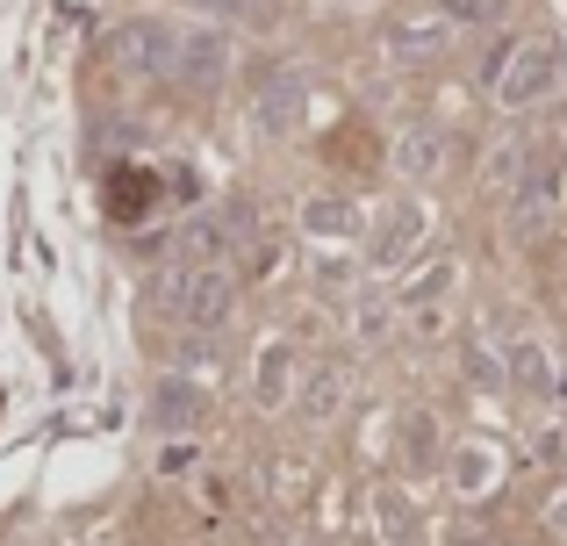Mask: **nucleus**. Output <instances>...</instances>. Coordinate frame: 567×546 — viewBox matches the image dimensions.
<instances>
[{
    "label": "nucleus",
    "mask_w": 567,
    "mask_h": 546,
    "mask_svg": "<svg viewBox=\"0 0 567 546\" xmlns=\"http://www.w3.org/2000/svg\"><path fill=\"white\" fill-rule=\"evenodd\" d=\"M511 381L525 395H560L567 389V374H554V360H546L539 338H517V346H511Z\"/></svg>",
    "instance_id": "nucleus-14"
},
{
    "label": "nucleus",
    "mask_w": 567,
    "mask_h": 546,
    "mask_svg": "<svg viewBox=\"0 0 567 546\" xmlns=\"http://www.w3.org/2000/svg\"><path fill=\"white\" fill-rule=\"evenodd\" d=\"M554 80H560V43L554 37H532V43H517V51H511V65H503V80L488 86V94H496L503 109H532V101L554 94Z\"/></svg>",
    "instance_id": "nucleus-4"
},
{
    "label": "nucleus",
    "mask_w": 567,
    "mask_h": 546,
    "mask_svg": "<svg viewBox=\"0 0 567 546\" xmlns=\"http://www.w3.org/2000/svg\"><path fill=\"white\" fill-rule=\"evenodd\" d=\"M251 395H259V410H280V403L295 395V346H288V338H266V346H259Z\"/></svg>",
    "instance_id": "nucleus-10"
},
{
    "label": "nucleus",
    "mask_w": 567,
    "mask_h": 546,
    "mask_svg": "<svg viewBox=\"0 0 567 546\" xmlns=\"http://www.w3.org/2000/svg\"><path fill=\"white\" fill-rule=\"evenodd\" d=\"M223 72H230V37L223 29H181V58H173V80L194 94H216Z\"/></svg>",
    "instance_id": "nucleus-6"
},
{
    "label": "nucleus",
    "mask_w": 567,
    "mask_h": 546,
    "mask_svg": "<svg viewBox=\"0 0 567 546\" xmlns=\"http://www.w3.org/2000/svg\"><path fill=\"white\" fill-rule=\"evenodd\" d=\"M338 403H346V374H338V367H317V374H309V389H302V410L323 424Z\"/></svg>",
    "instance_id": "nucleus-19"
},
{
    "label": "nucleus",
    "mask_w": 567,
    "mask_h": 546,
    "mask_svg": "<svg viewBox=\"0 0 567 546\" xmlns=\"http://www.w3.org/2000/svg\"><path fill=\"white\" fill-rule=\"evenodd\" d=\"M302 230L309 238H352V230H360V209H352L346 195H309L302 202Z\"/></svg>",
    "instance_id": "nucleus-15"
},
{
    "label": "nucleus",
    "mask_w": 567,
    "mask_h": 546,
    "mask_svg": "<svg viewBox=\"0 0 567 546\" xmlns=\"http://www.w3.org/2000/svg\"><path fill=\"white\" fill-rule=\"evenodd\" d=\"M496 475H503V461L488 446H460L453 453V490L460 496H488V490H496Z\"/></svg>",
    "instance_id": "nucleus-17"
},
{
    "label": "nucleus",
    "mask_w": 567,
    "mask_h": 546,
    "mask_svg": "<svg viewBox=\"0 0 567 546\" xmlns=\"http://www.w3.org/2000/svg\"><path fill=\"white\" fill-rule=\"evenodd\" d=\"M402 453H410L416 467H439V439H431V418H424V410H410V418H402Z\"/></svg>",
    "instance_id": "nucleus-20"
},
{
    "label": "nucleus",
    "mask_w": 567,
    "mask_h": 546,
    "mask_svg": "<svg viewBox=\"0 0 567 546\" xmlns=\"http://www.w3.org/2000/svg\"><path fill=\"white\" fill-rule=\"evenodd\" d=\"M367 518H374V546H416L424 539L416 504L395 490V482H374V490H367Z\"/></svg>",
    "instance_id": "nucleus-8"
},
{
    "label": "nucleus",
    "mask_w": 567,
    "mask_h": 546,
    "mask_svg": "<svg viewBox=\"0 0 567 546\" xmlns=\"http://www.w3.org/2000/svg\"><path fill=\"white\" fill-rule=\"evenodd\" d=\"M202 418V389H194V381H181V374H166L152 389V424L158 432H187V424Z\"/></svg>",
    "instance_id": "nucleus-13"
},
{
    "label": "nucleus",
    "mask_w": 567,
    "mask_h": 546,
    "mask_svg": "<svg viewBox=\"0 0 567 546\" xmlns=\"http://www.w3.org/2000/svg\"><path fill=\"white\" fill-rule=\"evenodd\" d=\"M445 546H488V539H482V533H453Z\"/></svg>",
    "instance_id": "nucleus-22"
},
{
    "label": "nucleus",
    "mask_w": 567,
    "mask_h": 546,
    "mask_svg": "<svg viewBox=\"0 0 567 546\" xmlns=\"http://www.w3.org/2000/svg\"><path fill=\"white\" fill-rule=\"evenodd\" d=\"M302 109H309V80L295 65L259 86V130L266 137H295V130H302Z\"/></svg>",
    "instance_id": "nucleus-7"
},
{
    "label": "nucleus",
    "mask_w": 567,
    "mask_h": 546,
    "mask_svg": "<svg viewBox=\"0 0 567 546\" xmlns=\"http://www.w3.org/2000/svg\"><path fill=\"white\" fill-rule=\"evenodd\" d=\"M424 230H431V209L424 202H388V216L374 224V245H367V267L374 274H395V267H410V253L424 245Z\"/></svg>",
    "instance_id": "nucleus-5"
},
{
    "label": "nucleus",
    "mask_w": 567,
    "mask_h": 546,
    "mask_svg": "<svg viewBox=\"0 0 567 546\" xmlns=\"http://www.w3.org/2000/svg\"><path fill=\"white\" fill-rule=\"evenodd\" d=\"M445 288H453V259H431V267H424V274L410 280V288L395 295V309H410L416 323H431V302H439Z\"/></svg>",
    "instance_id": "nucleus-16"
},
{
    "label": "nucleus",
    "mask_w": 567,
    "mask_h": 546,
    "mask_svg": "<svg viewBox=\"0 0 567 546\" xmlns=\"http://www.w3.org/2000/svg\"><path fill=\"white\" fill-rule=\"evenodd\" d=\"M517 173H525V144H496V152H488V181H496L503 187V195H511V187H517Z\"/></svg>",
    "instance_id": "nucleus-21"
},
{
    "label": "nucleus",
    "mask_w": 567,
    "mask_h": 546,
    "mask_svg": "<svg viewBox=\"0 0 567 546\" xmlns=\"http://www.w3.org/2000/svg\"><path fill=\"white\" fill-rule=\"evenodd\" d=\"M439 166H445V130L410 123V130L395 137V173H402V181H431Z\"/></svg>",
    "instance_id": "nucleus-11"
},
{
    "label": "nucleus",
    "mask_w": 567,
    "mask_h": 546,
    "mask_svg": "<svg viewBox=\"0 0 567 546\" xmlns=\"http://www.w3.org/2000/svg\"><path fill=\"white\" fill-rule=\"evenodd\" d=\"M431 14H439V22H453V29H488V22H503V14H511V0H431Z\"/></svg>",
    "instance_id": "nucleus-18"
},
{
    "label": "nucleus",
    "mask_w": 567,
    "mask_h": 546,
    "mask_svg": "<svg viewBox=\"0 0 567 546\" xmlns=\"http://www.w3.org/2000/svg\"><path fill=\"white\" fill-rule=\"evenodd\" d=\"M208 8H245V0H208Z\"/></svg>",
    "instance_id": "nucleus-23"
},
{
    "label": "nucleus",
    "mask_w": 567,
    "mask_h": 546,
    "mask_svg": "<svg viewBox=\"0 0 567 546\" xmlns=\"http://www.w3.org/2000/svg\"><path fill=\"white\" fill-rule=\"evenodd\" d=\"M109 58H115V72H130V80H173L181 29H173L166 14H137V22H123L109 37Z\"/></svg>",
    "instance_id": "nucleus-2"
},
{
    "label": "nucleus",
    "mask_w": 567,
    "mask_h": 546,
    "mask_svg": "<svg viewBox=\"0 0 567 546\" xmlns=\"http://www.w3.org/2000/svg\"><path fill=\"white\" fill-rule=\"evenodd\" d=\"M445 43H453V22H439V14H410V22H388L381 51L402 58V65H416V58H439Z\"/></svg>",
    "instance_id": "nucleus-9"
},
{
    "label": "nucleus",
    "mask_w": 567,
    "mask_h": 546,
    "mask_svg": "<svg viewBox=\"0 0 567 546\" xmlns=\"http://www.w3.org/2000/svg\"><path fill=\"white\" fill-rule=\"evenodd\" d=\"M560 202H567V152L525 158V173H517V187H511V224H517V238H539V230L560 216Z\"/></svg>",
    "instance_id": "nucleus-3"
},
{
    "label": "nucleus",
    "mask_w": 567,
    "mask_h": 546,
    "mask_svg": "<svg viewBox=\"0 0 567 546\" xmlns=\"http://www.w3.org/2000/svg\"><path fill=\"white\" fill-rule=\"evenodd\" d=\"M158 309L187 331H223L237 309V274L230 267H166L158 274Z\"/></svg>",
    "instance_id": "nucleus-1"
},
{
    "label": "nucleus",
    "mask_w": 567,
    "mask_h": 546,
    "mask_svg": "<svg viewBox=\"0 0 567 546\" xmlns=\"http://www.w3.org/2000/svg\"><path fill=\"white\" fill-rule=\"evenodd\" d=\"M152 202H158V173H144V166H115L109 173V216L115 224H137Z\"/></svg>",
    "instance_id": "nucleus-12"
}]
</instances>
